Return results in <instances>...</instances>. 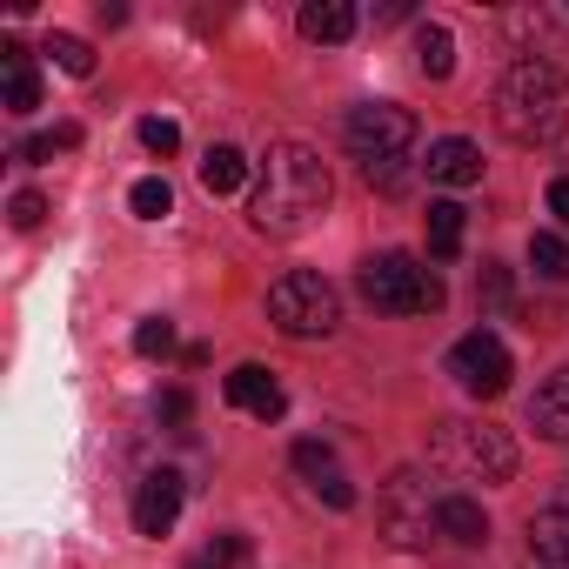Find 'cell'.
Instances as JSON below:
<instances>
[{
  "label": "cell",
  "mask_w": 569,
  "mask_h": 569,
  "mask_svg": "<svg viewBox=\"0 0 569 569\" xmlns=\"http://www.w3.org/2000/svg\"><path fill=\"white\" fill-rule=\"evenodd\" d=\"M336 181H329V161L302 141H268V154L254 161V201H248V221L261 234H302L322 208H329Z\"/></svg>",
  "instance_id": "6da1fadb"
},
{
  "label": "cell",
  "mask_w": 569,
  "mask_h": 569,
  "mask_svg": "<svg viewBox=\"0 0 569 569\" xmlns=\"http://www.w3.org/2000/svg\"><path fill=\"white\" fill-rule=\"evenodd\" d=\"M496 128L516 141V148H549L569 134V74L542 54L516 61L502 81H496Z\"/></svg>",
  "instance_id": "7a4b0ae2"
},
{
  "label": "cell",
  "mask_w": 569,
  "mask_h": 569,
  "mask_svg": "<svg viewBox=\"0 0 569 569\" xmlns=\"http://www.w3.org/2000/svg\"><path fill=\"white\" fill-rule=\"evenodd\" d=\"M342 141H349V154L362 161L369 188L396 194V188H402V161H409V148H416V114L396 108V101H369V108H356V114L342 121Z\"/></svg>",
  "instance_id": "3957f363"
},
{
  "label": "cell",
  "mask_w": 569,
  "mask_h": 569,
  "mask_svg": "<svg viewBox=\"0 0 569 569\" xmlns=\"http://www.w3.org/2000/svg\"><path fill=\"white\" fill-rule=\"evenodd\" d=\"M356 281H362L369 309H382V316H436V309H442V274H436V268H422V261H416V254H402V248L369 254Z\"/></svg>",
  "instance_id": "277c9868"
},
{
  "label": "cell",
  "mask_w": 569,
  "mask_h": 569,
  "mask_svg": "<svg viewBox=\"0 0 569 569\" xmlns=\"http://www.w3.org/2000/svg\"><path fill=\"white\" fill-rule=\"evenodd\" d=\"M268 322H274L281 336H296V342H322V336H336V322H342L336 281L316 274V268L281 274L274 289H268Z\"/></svg>",
  "instance_id": "5b68a950"
},
{
  "label": "cell",
  "mask_w": 569,
  "mask_h": 569,
  "mask_svg": "<svg viewBox=\"0 0 569 569\" xmlns=\"http://www.w3.org/2000/svg\"><path fill=\"white\" fill-rule=\"evenodd\" d=\"M376 522L396 549H429L442 536V489L422 469H396L376 496Z\"/></svg>",
  "instance_id": "8992f818"
},
{
  "label": "cell",
  "mask_w": 569,
  "mask_h": 569,
  "mask_svg": "<svg viewBox=\"0 0 569 569\" xmlns=\"http://www.w3.org/2000/svg\"><path fill=\"white\" fill-rule=\"evenodd\" d=\"M436 462L462 482H509L516 476V442L496 429V422H436Z\"/></svg>",
  "instance_id": "52a82bcc"
},
{
  "label": "cell",
  "mask_w": 569,
  "mask_h": 569,
  "mask_svg": "<svg viewBox=\"0 0 569 569\" xmlns=\"http://www.w3.org/2000/svg\"><path fill=\"white\" fill-rule=\"evenodd\" d=\"M449 376L469 389V396H502L509 389V376H516V362H509V349H502V336H489V329H469L456 349H449Z\"/></svg>",
  "instance_id": "ba28073f"
},
{
  "label": "cell",
  "mask_w": 569,
  "mask_h": 569,
  "mask_svg": "<svg viewBox=\"0 0 569 569\" xmlns=\"http://www.w3.org/2000/svg\"><path fill=\"white\" fill-rule=\"evenodd\" d=\"M289 462H296V476H302L329 509H356V489H349V476L336 469V449H329V442H296Z\"/></svg>",
  "instance_id": "9c48e42d"
},
{
  "label": "cell",
  "mask_w": 569,
  "mask_h": 569,
  "mask_svg": "<svg viewBox=\"0 0 569 569\" xmlns=\"http://www.w3.org/2000/svg\"><path fill=\"white\" fill-rule=\"evenodd\" d=\"M174 516H181V476H174V469L141 476V489H134V529H141V536H168Z\"/></svg>",
  "instance_id": "30bf717a"
},
{
  "label": "cell",
  "mask_w": 569,
  "mask_h": 569,
  "mask_svg": "<svg viewBox=\"0 0 569 569\" xmlns=\"http://www.w3.org/2000/svg\"><path fill=\"white\" fill-rule=\"evenodd\" d=\"M228 402L248 409L254 422H281V416H289V396H281V382H274L261 362H241V369L228 376Z\"/></svg>",
  "instance_id": "8fae6325"
},
{
  "label": "cell",
  "mask_w": 569,
  "mask_h": 569,
  "mask_svg": "<svg viewBox=\"0 0 569 569\" xmlns=\"http://www.w3.org/2000/svg\"><path fill=\"white\" fill-rule=\"evenodd\" d=\"M429 181H442V188H476L482 181V148L476 141H462V134H442V141H429Z\"/></svg>",
  "instance_id": "7c38bea8"
},
{
  "label": "cell",
  "mask_w": 569,
  "mask_h": 569,
  "mask_svg": "<svg viewBox=\"0 0 569 569\" xmlns=\"http://www.w3.org/2000/svg\"><path fill=\"white\" fill-rule=\"evenodd\" d=\"M529 429L542 442H569V369H556L536 396H529Z\"/></svg>",
  "instance_id": "4fadbf2b"
},
{
  "label": "cell",
  "mask_w": 569,
  "mask_h": 569,
  "mask_svg": "<svg viewBox=\"0 0 569 569\" xmlns=\"http://www.w3.org/2000/svg\"><path fill=\"white\" fill-rule=\"evenodd\" d=\"M529 562L536 569H569V502L529 516Z\"/></svg>",
  "instance_id": "5bb4252c"
},
{
  "label": "cell",
  "mask_w": 569,
  "mask_h": 569,
  "mask_svg": "<svg viewBox=\"0 0 569 569\" xmlns=\"http://www.w3.org/2000/svg\"><path fill=\"white\" fill-rule=\"evenodd\" d=\"M442 542H456V549H482V542H489V509H482L476 496L449 489V496H442Z\"/></svg>",
  "instance_id": "9a60e30c"
},
{
  "label": "cell",
  "mask_w": 569,
  "mask_h": 569,
  "mask_svg": "<svg viewBox=\"0 0 569 569\" xmlns=\"http://www.w3.org/2000/svg\"><path fill=\"white\" fill-rule=\"evenodd\" d=\"M296 28H302L309 41L336 48V41H349V34H356V8H349V0H309V8L296 14Z\"/></svg>",
  "instance_id": "2e32d148"
},
{
  "label": "cell",
  "mask_w": 569,
  "mask_h": 569,
  "mask_svg": "<svg viewBox=\"0 0 569 569\" xmlns=\"http://www.w3.org/2000/svg\"><path fill=\"white\" fill-rule=\"evenodd\" d=\"M0 54H8V114H34V108H41V74H34L28 48H21V41H8Z\"/></svg>",
  "instance_id": "e0dca14e"
},
{
  "label": "cell",
  "mask_w": 569,
  "mask_h": 569,
  "mask_svg": "<svg viewBox=\"0 0 569 569\" xmlns=\"http://www.w3.org/2000/svg\"><path fill=\"white\" fill-rule=\"evenodd\" d=\"M416 68H422L429 81H449V74H456V34L436 28V21H422V28H416Z\"/></svg>",
  "instance_id": "ac0fdd59"
},
{
  "label": "cell",
  "mask_w": 569,
  "mask_h": 569,
  "mask_svg": "<svg viewBox=\"0 0 569 569\" xmlns=\"http://www.w3.org/2000/svg\"><path fill=\"white\" fill-rule=\"evenodd\" d=\"M241 181H248V154H241V148L221 141V148L201 154V188H208V194H234Z\"/></svg>",
  "instance_id": "d6986e66"
},
{
  "label": "cell",
  "mask_w": 569,
  "mask_h": 569,
  "mask_svg": "<svg viewBox=\"0 0 569 569\" xmlns=\"http://www.w3.org/2000/svg\"><path fill=\"white\" fill-rule=\"evenodd\" d=\"M429 254L436 261L462 254V201H429Z\"/></svg>",
  "instance_id": "ffe728a7"
},
{
  "label": "cell",
  "mask_w": 569,
  "mask_h": 569,
  "mask_svg": "<svg viewBox=\"0 0 569 569\" xmlns=\"http://www.w3.org/2000/svg\"><path fill=\"white\" fill-rule=\"evenodd\" d=\"M502 28H509V34H516L522 48L536 41L542 54H556V21H549L542 8H509V14H502Z\"/></svg>",
  "instance_id": "44dd1931"
},
{
  "label": "cell",
  "mask_w": 569,
  "mask_h": 569,
  "mask_svg": "<svg viewBox=\"0 0 569 569\" xmlns=\"http://www.w3.org/2000/svg\"><path fill=\"white\" fill-rule=\"evenodd\" d=\"M48 54H54V68H61V74H74V81H88V74H94V48H88L81 34H48Z\"/></svg>",
  "instance_id": "7402d4cb"
},
{
  "label": "cell",
  "mask_w": 569,
  "mask_h": 569,
  "mask_svg": "<svg viewBox=\"0 0 569 569\" xmlns=\"http://www.w3.org/2000/svg\"><path fill=\"white\" fill-rule=\"evenodd\" d=\"M529 268L542 274V281H556V274H569V248H562V234H529Z\"/></svg>",
  "instance_id": "603a6c76"
},
{
  "label": "cell",
  "mask_w": 569,
  "mask_h": 569,
  "mask_svg": "<svg viewBox=\"0 0 569 569\" xmlns=\"http://www.w3.org/2000/svg\"><path fill=\"white\" fill-rule=\"evenodd\" d=\"M128 208H134L141 221H161V214L174 208V188H168L161 174H148V181H134V194H128Z\"/></svg>",
  "instance_id": "cb8c5ba5"
},
{
  "label": "cell",
  "mask_w": 569,
  "mask_h": 569,
  "mask_svg": "<svg viewBox=\"0 0 569 569\" xmlns=\"http://www.w3.org/2000/svg\"><path fill=\"white\" fill-rule=\"evenodd\" d=\"M168 349H174V322H168V316L134 322V356H168Z\"/></svg>",
  "instance_id": "d4e9b609"
},
{
  "label": "cell",
  "mask_w": 569,
  "mask_h": 569,
  "mask_svg": "<svg viewBox=\"0 0 569 569\" xmlns=\"http://www.w3.org/2000/svg\"><path fill=\"white\" fill-rule=\"evenodd\" d=\"M241 556H248V542H241V536H214V542H208V549H201L188 569H234Z\"/></svg>",
  "instance_id": "484cf974"
},
{
  "label": "cell",
  "mask_w": 569,
  "mask_h": 569,
  "mask_svg": "<svg viewBox=\"0 0 569 569\" xmlns=\"http://www.w3.org/2000/svg\"><path fill=\"white\" fill-rule=\"evenodd\" d=\"M141 148H148V154H174V148H181V128H174L168 114H148V121H141Z\"/></svg>",
  "instance_id": "4316f807"
},
{
  "label": "cell",
  "mask_w": 569,
  "mask_h": 569,
  "mask_svg": "<svg viewBox=\"0 0 569 569\" xmlns=\"http://www.w3.org/2000/svg\"><path fill=\"white\" fill-rule=\"evenodd\" d=\"M8 221H14V228H41V221H48V201H41L34 188H21V194L8 201Z\"/></svg>",
  "instance_id": "83f0119b"
},
{
  "label": "cell",
  "mask_w": 569,
  "mask_h": 569,
  "mask_svg": "<svg viewBox=\"0 0 569 569\" xmlns=\"http://www.w3.org/2000/svg\"><path fill=\"white\" fill-rule=\"evenodd\" d=\"M154 416H161V422H168V429H181V422H188V416H194V402H188V389H168V396H161V402H154Z\"/></svg>",
  "instance_id": "f1b7e54d"
},
{
  "label": "cell",
  "mask_w": 569,
  "mask_h": 569,
  "mask_svg": "<svg viewBox=\"0 0 569 569\" xmlns=\"http://www.w3.org/2000/svg\"><path fill=\"white\" fill-rule=\"evenodd\" d=\"M549 214L569 228V181H549Z\"/></svg>",
  "instance_id": "f546056e"
}]
</instances>
